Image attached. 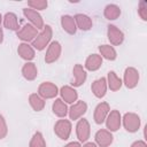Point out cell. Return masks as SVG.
Instances as JSON below:
<instances>
[{
    "label": "cell",
    "mask_w": 147,
    "mask_h": 147,
    "mask_svg": "<svg viewBox=\"0 0 147 147\" xmlns=\"http://www.w3.org/2000/svg\"><path fill=\"white\" fill-rule=\"evenodd\" d=\"M52 37H53V30L51 25H45L42 30L37 34V37L33 39L31 46L37 51H44L51 44Z\"/></svg>",
    "instance_id": "6da1fadb"
},
{
    "label": "cell",
    "mask_w": 147,
    "mask_h": 147,
    "mask_svg": "<svg viewBox=\"0 0 147 147\" xmlns=\"http://www.w3.org/2000/svg\"><path fill=\"white\" fill-rule=\"evenodd\" d=\"M122 125L127 132L134 133L140 129L141 119L139 115L136 113H125L122 116Z\"/></svg>",
    "instance_id": "7a4b0ae2"
},
{
    "label": "cell",
    "mask_w": 147,
    "mask_h": 147,
    "mask_svg": "<svg viewBox=\"0 0 147 147\" xmlns=\"http://www.w3.org/2000/svg\"><path fill=\"white\" fill-rule=\"evenodd\" d=\"M71 130H72V125L69 119L61 118L54 124V132L61 140L69 139L71 134Z\"/></svg>",
    "instance_id": "3957f363"
},
{
    "label": "cell",
    "mask_w": 147,
    "mask_h": 147,
    "mask_svg": "<svg viewBox=\"0 0 147 147\" xmlns=\"http://www.w3.org/2000/svg\"><path fill=\"white\" fill-rule=\"evenodd\" d=\"M139 78H140L139 71L133 67H127L124 70V76H123L122 83L125 85L126 88L132 90V88L137 87V85L139 83Z\"/></svg>",
    "instance_id": "277c9868"
},
{
    "label": "cell",
    "mask_w": 147,
    "mask_h": 147,
    "mask_svg": "<svg viewBox=\"0 0 147 147\" xmlns=\"http://www.w3.org/2000/svg\"><path fill=\"white\" fill-rule=\"evenodd\" d=\"M76 136L79 142H86L91 136V125L86 118H79L76 124Z\"/></svg>",
    "instance_id": "5b68a950"
},
{
    "label": "cell",
    "mask_w": 147,
    "mask_h": 147,
    "mask_svg": "<svg viewBox=\"0 0 147 147\" xmlns=\"http://www.w3.org/2000/svg\"><path fill=\"white\" fill-rule=\"evenodd\" d=\"M38 33H39L38 29H36L32 24L28 23V24L23 25L21 29H18V31H16V37L18 39H21L23 42H29V41L32 42Z\"/></svg>",
    "instance_id": "8992f818"
},
{
    "label": "cell",
    "mask_w": 147,
    "mask_h": 147,
    "mask_svg": "<svg viewBox=\"0 0 147 147\" xmlns=\"http://www.w3.org/2000/svg\"><path fill=\"white\" fill-rule=\"evenodd\" d=\"M38 94L44 99H55L56 95L59 94V88L57 86L52 83V82H44L39 85L38 87Z\"/></svg>",
    "instance_id": "52a82bcc"
},
{
    "label": "cell",
    "mask_w": 147,
    "mask_h": 147,
    "mask_svg": "<svg viewBox=\"0 0 147 147\" xmlns=\"http://www.w3.org/2000/svg\"><path fill=\"white\" fill-rule=\"evenodd\" d=\"M107 37H108V40H109V42L113 47L114 46H119L124 41L123 31L114 24H109L107 26Z\"/></svg>",
    "instance_id": "ba28073f"
},
{
    "label": "cell",
    "mask_w": 147,
    "mask_h": 147,
    "mask_svg": "<svg viewBox=\"0 0 147 147\" xmlns=\"http://www.w3.org/2000/svg\"><path fill=\"white\" fill-rule=\"evenodd\" d=\"M86 111H87V103L83 100H77L69 108L68 115L71 121H78L86 114Z\"/></svg>",
    "instance_id": "9c48e42d"
},
{
    "label": "cell",
    "mask_w": 147,
    "mask_h": 147,
    "mask_svg": "<svg viewBox=\"0 0 147 147\" xmlns=\"http://www.w3.org/2000/svg\"><path fill=\"white\" fill-rule=\"evenodd\" d=\"M106 129L110 132H116L122 125V115L119 110H110L106 118Z\"/></svg>",
    "instance_id": "30bf717a"
},
{
    "label": "cell",
    "mask_w": 147,
    "mask_h": 147,
    "mask_svg": "<svg viewBox=\"0 0 147 147\" xmlns=\"http://www.w3.org/2000/svg\"><path fill=\"white\" fill-rule=\"evenodd\" d=\"M61 52H62V46L59 41L54 40L52 41L48 46H47V51L45 54V62L47 64L54 63L55 61L59 60V57L61 56Z\"/></svg>",
    "instance_id": "8fae6325"
},
{
    "label": "cell",
    "mask_w": 147,
    "mask_h": 147,
    "mask_svg": "<svg viewBox=\"0 0 147 147\" xmlns=\"http://www.w3.org/2000/svg\"><path fill=\"white\" fill-rule=\"evenodd\" d=\"M94 140L98 147H109L114 141V137L113 133L107 129H100L95 132Z\"/></svg>",
    "instance_id": "7c38bea8"
},
{
    "label": "cell",
    "mask_w": 147,
    "mask_h": 147,
    "mask_svg": "<svg viewBox=\"0 0 147 147\" xmlns=\"http://www.w3.org/2000/svg\"><path fill=\"white\" fill-rule=\"evenodd\" d=\"M23 15L25 16V18H28L30 24H32L36 29L42 30V28L45 26L44 20H42L41 15L38 11H36V10H33L31 8H24L23 9Z\"/></svg>",
    "instance_id": "4fadbf2b"
},
{
    "label": "cell",
    "mask_w": 147,
    "mask_h": 147,
    "mask_svg": "<svg viewBox=\"0 0 147 147\" xmlns=\"http://www.w3.org/2000/svg\"><path fill=\"white\" fill-rule=\"evenodd\" d=\"M109 111H110V106H109V103L108 102H100L96 107H95V109H94V114H93V119H94V122L96 123V124H102L105 121H106V118H107V116H108V114H109Z\"/></svg>",
    "instance_id": "5bb4252c"
},
{
    "label": "cell",
    "mask_w": 147,
    "mask_h": 147,
    "mask_svg": "<svg viewBox=\"0 0 147 147\" xmlns=\"http://www.w3.org/2000/svg\"><path fill=\"white\" fill-rule=\"evenodd\" d=\"M59 93L61 95L62 101H64L65 103L72 105V103H75L78 100V92L72 86L64 85V86H62L59 90Z\"/></svg>",
    "instance_id": "9a60e30c"
},
{
    "label": "cell",
    "mask_w": 147,
    "mask_h": 147,
    "mask_svg": "<svg viewBox=\"0 0 147 147\" xmlns=\"http://www.w3.org/2000/svg\"><path fill=\"white\" fill-rule=\"evenodd\" d=\"M91 90H92V93L94 94L95 98H98V99L103 98L106 95V93H107V90H108L107 79L105 77L95 79L91 85Z\"/></svg>",
    "instance_id": "2e32d148"
},
{
    "label": "cell",
    "mask_w": 147,
    "mask_h": 147,
    "mask_svg": "<svg viewBox=\"0 0 147 147\" xmlns=\"http://www.w3.org/2000/svg\"><path fill=\"white\" fill-rule=\"evenodd\" d=\"M72 74H74V82H72L74 87H79L86 82L87 74L82 64H75L72 68Z\"/></svg>",
    "instance_id": "e0dca14e"
},
{
    "label": "cell",
    "mask_w": 147,
    "mask_h": 147,
    "mask_svg": "<svg viewBox=\"0 0 147 147\" xmlns=\"http://www.w3.org/2000/svg\"><path fill=\"white\" fill-rule=\"evenodd\" d=\"M17 54L26 62H31L36 56V51L28 42H21L17 47Z\"/></svg>",
    "instance_id": "ac0fdd59"
},
{
    "label": "cell",
    "mask_w": 147,
    "mask_h": 147,
    "mask_svg": "<svg viewBox=\"0 0 147 147\" xmlns=\"http://www.w3.org/2000/svg\"><path fill=\"white\" fill-rule=\"evenodd\" d=\"M102 61H103V59L100 56V54H95V53L91 54L85 60L84 69L88 70V71H96V70H99L101 68Z\"/></svg>",
    "instance_id": "d6986e66"
},
{
    "label": "cell",
    "mask_w": 147,
    "mask_h": 147,
    "mask_svg": "<svg viewBox=\"0 0 147 147\" xmlns=\"http://www.w3.org/2000/svg\"><path fill=\"white\" fill-rule=\"evenodd\" d=\"M75 18V22H76V26L77 29L82 30V31H88L92 26H93V22H92V18L86 15V14H76L74 16Z\"/></svg>",
    "instance_id": "ffe728a7"
},
{
    "label": "cell",
    "mask_w": 147,
    "mask_h": 147,
    "mask_svg": "<svg viewBox=\"0 0 147 147\" xmlns=\"http://www.w3.org/2000/svg\"><path fill=\"white\" fill-rule=\"evenodd\" d=\"M2 23L6 29L11 30V31H18L20 23H18L17 15L15 13H11V11L6 13L5 16L2 17Z\"/></svg>",
    "instance_id": "44dd1931"
},
{
    "label": "cell",
    "mask_w": 147,
    "mask_h": 147,
    "mask_svg": "<svg viewBox=\"0 0 147 147\" xmlns=\"http://www.w3.org/2000/svg\"><path fill=\"white\" fill-rule=\"evenodd\" d=\"M52 110H53V113H54L57 117H60V118H65V116L68 115L69 108H68L67 103H65L64 101H62L61 98H57V99L54 100V102H53V105H52Z\"/></svg>",
    "instance_id": "7402d4cb"
},
{
    "label": "cell",
    "mask_w": 147,
    "mask_h": 147,
    "mask_svg": "<svg viewBox=\"0 0 147 147\" xmlns=\"http://www.w3.org/2000/svg\"><path fill=\"white\" fill-rule=\"evenodd\" d=\"M61 26L69 34H75L76 31H77L75 18L71 15H63V16H61Z\"/></svg>",
    "instance_id": "603a6c76"
},
{
    "label": "cell",
    "mask_w": 147,
    "mask_h": 147,
    "mask_svg": "<svg viewBox=\"0 0 147 147\" xmlns=\"http://www.w3.org/2000/svg\"><path fill=\"white\" fill-rule=\"evenodd\" d=\"M22 75L26 80H34L38 76V69L36 63L33 62H26L22 67Z\"/></svg>",
    "instance_id": "cb8c5ba5"
},
{
    "label": "cell",
    "mask_w": 147,
    "mask_h": 147,
    "mask_svg": "<svg viewBox=\"0 0 147 147\" xmlns=\"http://www.w3.org/2000/svg\"><path fill=\"white\" fill-rule=\"evenodd\" d=\"M107 86L110 91L113 92H116V91H119L123 83H122V79L116 75L115 71H109L108 75H107Z\"/></svg>",
    "instance_id": "d4e9b609"
},
{
    "label": "cell",
    "mask_w": 147,
    "mask_h": 147,
    "mask_svg": "<svg viewBox=\"0 0 147 147\" xmlns=\"http://www.w3.org/2000/svg\"><path fill=\"white\" fill-rule=\"evenodd\" d=\"M99 52H100V56L108 61H114L117 59V52L111 45H107V44L100 45Z\"/></svg>",
    "instance_id": "484cf974"
},
{
    "label": "cell",
    "mask_w": 147,
    "mask_h": 147,
    "mask_svg": "<svg viewBox=\"0 0 147 147\" xmlns=\"http://www.w3.org/2000/svg\"><path fill=\"white\" fill-rule=\"evenodd\" d=\"M103 16L108 20V21H114L117 20L121 16V8L119 6L115 5V3H109L103 9Z\"/></svg>",
    "instance_id": "4316f807"
},
{
    "label": "cell",
    "mask_w": 147,
    "mask_h": 147,
    "mask_svg": "<svg viewBox=\"0 0 147 147\" xmlns=\"http://www.w3.org/2000/svg\"><path fill=\"white\" fill-rule=\"evenodd\" d=\"M29 103L34 111H41L45 108V100L38 93H31L29 95Z\"/></svg>",
    "instance_id": "83f0119b"
},
{
    "label": "cell",
    "mask_w": 147,
    "mask_h": 147,
    "mask_svg": "<svg viewBox=\"0 0 147 147\" xmlns=\"http://www.w3.org/2000/svg\"><path fill=\"white\" fill-rule=\"evenodd\" d=\"M29 147H46V141H45V138H44L41 132L37 131L32 136L30 144H29Z\"/></svg>",
    "instance_id": "f1b7e54d"
},
{
    "label": "cell",
    "mask_w": 147,
    "mask_h": 147,
    "mask_svg": "<svg viewBox=\"0 0 147 147\" xmlns=\"http://www.w3.org/2000/svg\"><path fill=\"white\" fill-rule=\"evenodd\" d=\"M28 6L29 8L36 11H39V10H45L48 6V2L47 0H30L28 1Z\"/></svg>",
    "instance_id": "f546056e"
},
{
    "label": "cell",
    "mask_w": 147,
    "mask_h": 147,
    "mask_svg": "<svg viewBox=\"0 0 147 147\" xmlns=\"http://www.w3.org/2000/svg\"><path fill=\"white\" fill-rule=\"evenodd\" d=\"M138 15L142 21H147V1L141 0L138 5Z\"/></svg>",
    "instance_id": "4dcf8cb0"
},
{
    "label": "cell",
    "mask_w": 147,
    "mask_h": 147,
    "mask_svg": "<svg viewBox=\"0 0 147 147\" xmlns=\"http://www.w3.org/2000/svg\"><path fill=\"white\" fill-rule=\"evenodd\" d=\"M8 134V126H7V122L5 119V117L2 115H0V140L6 138Z\"/></svg>",
    "instance_id": "1f68e13d"
},
{
    "label": "cell",
    "mask_w": 147,
    "mask_h": 147,
    "mask_svg": "<svg viewBox=\"0 0 147 147\" xmlns=\"http://www.w3.org/2000/svg\"><path fill=\"white\" fill-rule=\"evenodd\" d=\"M130 147H147V144L144 140H136L134 142L131 144Z\"/></svg>",
    "instance_id": "d6a6232c"
},
{
    "label": "cell",
    "mask_w": 147,
    "mask_h": 147,
    "mask_svg": "<svg viewBox=\"0 0 147 147\" xmlns=\"http://www.w3.org/2000/svg\"><path fill=\"white\" fill-rule=\"evenodd\" d=\"M63 147H82V144H80L79 141H71V142L67 144V145L63 146Z\"/></svg>",
    "instance_id": "836d02e7"
},
{
    "label": "cell",
    "mask_w": 147,
    "mask_h": 147,
    "mask_svg": "<svg viewBox=\"0 0 147 147\" xmlns=\"http://www.w3.org/2000/svg\"><path fill=\"white\" fill-rule=\"evenodd\" d=\"M82 147H98L95 142H92V141H88V142H85Z\"/></svg>",
    "instance_id": "e575fe53"
},
{
    "label": "cell",
    "mask_w": 147,
    "mask_h": 147,
    "mask_svg": "<svg viewBox=\"0 0 147 147\" xmlns=\"http://www.w3.org/2000/svg\"><path fill=\"white\" fill-rule=\"evenodd\" d=\"M3 41V31H2V29L0 28V44Z\"/></svg>",
    "instance_id": "d590c367"
},
{
    "label": "cell",
    "mask_w": 147,
    "mask_h": 147,
    "mask_svg": "<svg viewBox=\"0 0 147 147\" xmlns=\"http://www.w3.org/2000/svg\"><path fill=\"white\" fill-rule=\"evenodd\" d=\"M1 23H2V15L0 14V25H1Z\"/></svg>",
    "instance_id": "8d00e7d4"
}]
</instances>
